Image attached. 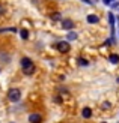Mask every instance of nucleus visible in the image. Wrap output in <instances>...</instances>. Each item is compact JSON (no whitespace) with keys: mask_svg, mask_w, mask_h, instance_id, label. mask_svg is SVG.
I'll return each instance as SVG.
<instances>
[{"mask_svg":"<svg viewBox=\"0 0 119 123\" xmlns=\"http://www.w3.org/2000/svg\"><path fill=\"white\" fill-rule=\"evenodd\" d=\"M20 98H21V92L18 90V89H11L8 92V99L11 102H18V101H20Z\"/></svg>","mask_w":119,"mask_h":123,"instance_id":"nucleus-1","label":"nucleus"},{"mask_svg":"<svg viewBox=\"0 0 119 123\" xmlns=\"http://www.w3.org/2000/svg\"><path fill=\"white\" fill-rule=\"evenodd\" d=\"M57 50L60 53H68L71 50V47H70V42H66V41H60L57 42Z\"/></svg>","mask_w":119,"mask_h":123,"instance_id":"nucleus-2","label":"nucleus"},{"mask_svg":"<svg viewBox=\"0 0 119 123\" xmlns=\"http://www.w3.org/2000/svg\"><path fill=\"white\" fill-rule=\"evenodd\" d=\"M29 122H30V123H41V122H42V117H41L39 114L33 113V114L29 116Z\"/></svg>","mask_w":119,"mask_h":123,"instance_id":"nucleus-3","label":"nucleus"},{"mask_svg":"<svg viewBox=\"0 0 119 123\" xmlns=\"http://www.w3.org/2000/svg\"><path fill=\"white\" fill-rule=\"evenodd\" d=\"M62 27L70 32V30H72V29H74V23H72L71 20H63V21H62Z\"/></svg>","mask_w":119,"mask_h":123,"instance_id":"nucleus-4","label":"nucleus"},{"mask_svg":"<svg viewBox=\"0 0 119 123\" xmlns=\"http://www.w3.org/2000/svg\"><path fill=\"white\" fill-rule=\"evenodd\" d=\"M20 65H21V68L24 69V68H27V66L32 65V60H30L29 57H23V59H21V62H20Z\"/></svg>","mask_w":119,"mask_h":123,"instance_id":"nucleus-5","label":"nucleus"},{"mask_svg":"<svg viewBox=\"0 0 119 123\" xmlns=\"http://www.w3.org/2000/svg\"><path fill=\"white\" fill-rule=\"evenodd\" d=\"M86 20H87V23H89V24H97V23L99 21V18H98L97 15H87Z\"/></svg>","mask_w":119,"mask_h":123,"instance_id":"nucleus-6","label":"nucleus"},{"mask_svg":"<svg viewBox=\"0 0 119 123\" xmlns=\"http://www.w3.org/2000/svg\"><path fill=\"white\" fill-rule=\"evenodd\" d=\"M109 62L113 63V65H118L119 63V56H118V54H110V56H109Z\"/></svg>","mask_w":119,"mask_h":123,"instance_id":"nucleus-7","label":"nucleus"},{"mask_svg":"<svg viewBox=\"0 0 119 123\" xmlns=\"http://www.w3.org/2000/svg\"><path fill=\"white\" fill-rule=\"evenodd\" d=\"M81 116H83L84 119H89L91 116H92V110H91V108H87V107L83 108V111H81Z\"/></svg>","mask_w":119,"mask_h":123,"instance_id":"nucleus-8","label":"nucleus"},{"mask_svg":"<svg viewBox=\"0 0 119 123\" xmlns=\"http://www.w3.org/2000/svg\"><path fill=\"white\" fill-rule=\"evenodd\" d=\"M24 74H26V75H32V74L35 72V66H33V63L30 65V66H27V68H24Z\"/></svg>","mask_w":119,"mask_h":123,"instance_id":"nucleus-9","label":"nucleus"},{"mask_svg":"<svg viewBox=\"0 0 119 123\" xmlns=\"http://www.w3.org/2000/svg\"><path fill=\"white\" fill-rule=\"evenodd\" d=\"M20 36H21L23 39H29V32H27L26 29H21L20 30Z\"/></svg>","mask_w":119,"mask_h":123,"instance_id":"nucleus-10","label":"nucleus"},{"mask_svg":"<svg viewBox=\"0 0 119 123\" xmlns=\"http://www.w3.org/2000/svg\"><path fill=\"white\" fill-rule=\"evenodd\" d=\"M68 39H70V41H76L77 39V33L76 32H70V33H68Z\"/></svg>","mask_w":119,"mask_h":123,"instance_id":"nucleus-11","label":"nucleus"},{"mask_svg":"<svg viewBox=\"0 0 119 123\" xmlns=\"http://www.w3.org/2000/svg\"><path fill=\"white\" fill-rule=\"evenodd\" d=\"M78 65L80 66H87V65H89V62H87L86 59H78Z\"/></svg>","mask_w":119,"mask_h":123,"instance_id":"nucleus-12","label":"nucleus"},{"mask_svg":"<svg viewBox=\"0 0 119 123\" xmlns=\"http://www.w3.org/2000/svg\"><path fill=\"white\" fill-rule=\"evenodd\" d=\"M51 18L56 21V20H60V14H54V15H51Z\"/></svg>","mask_w":119,"mask_h":123,"instance_id":"nucleus-13","label":"nucleus"},{"mask_svg":"<svg viewBox=\"0 0 119 123\" xmlns=\"http://www.w3.org/2000/svg\"><path fill=\"white\" fill-rule=\"evenodd\" d=\"M113 2H115V0H103V3H104V5H112Z\"/></svg>","mask_w":119,"mask_h":123,"instance_id":"nucleus-14","label":"nucleus"},{"mask_svg":"<svg viewBox=\"0 0 119 123\" xmlns=\"http://www.w3.org/2000/svg\"><path fill=\"white\" fill-rule=\"evenodd\" d=\"M118 6H119V2H118V3H116V2H115V3H112V8H113V9H116Z\"/></svg>","mask_w":119,"mask_h":123,"instance_id":"nucleus-15","label":"nucleus"},{"mask_svg":"<svg viewBox=\"0 0 119 123\" xmlns=\"http://www.w3.org/2000/svg\"><path fill=\"white\" fill-rule=\"evenodd\" d=\"M81 2H84V3H87V5H92V2H91V0H81Z\"/></svg>","mask_w":119,"mask_h":123,"instance_id":"nucleus-16","label":"nucleus"},{"mask_svg":"<svg viewBox=\"0 0 119 123\" xmlns=\"http://www.w3.org/2000/svg\"><path fill=\"white\" fill-rule=\"evenodd\" d=\"M0 12H3V8H2V6H0Z\"/></svg>","mask_w":119,"mask_h":123,"instance_id":"nucleus-17","label":"nucleus"},{"mask_svg":"<svg viewBox=\"0 0 119 123\" xmlns=\"http://www.w3.org/2000/svg\"><path fill=\"white\" fill-rule=\"evenodd\" d=\"M91 2H92V3H93V2H98V0H91Z\"/></svg>","mask_w":119,"mask_h":123,"instance_id":"nucleus-18","label":"nucleus"},{"mask_svg":"<svg viewBox=\"0 0 119 123\" xmlns=\"http://www.w3.org/2000/svg\"><path fill=\"white\" fill-rule=\"evenodd\" d=\"M116 81H118V83H119V77H118V80H116Z\"/></svg>","mask_w":119,"mask_h":123,"instance_id":"nucleus-19","label":"nucleus"},{"mask_svg":"<svg viewBox=\"0 0 119 123\" xmlns=\"http://www.w3.org/2000/svg\"><path fill=\"white\" fill-rule=\"evenodd\" d=\"M35 3H38V0H35Z\"/></svg>","mask_w":119,"mask_h":123,"instance_id":"nucleus-20","label":"nucleus"}]
</instances>
